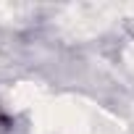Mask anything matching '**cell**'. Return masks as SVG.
Here are the masks:
<instances>
[{"label": "cell", "mask_w": 134, "mask_h": 134, "mask_svg": "<svg viewBox=\"0 0 134 134\" xmlns=\"http://www.w3.org/2000/svg\"><path fill=\"white\" fill-rule=\"evenodd\" d=\"M8 131H11V124L3 118V113H0V134H8Z\"/></svg>", "instance_id": "6da1fadb"}]
</instances>
